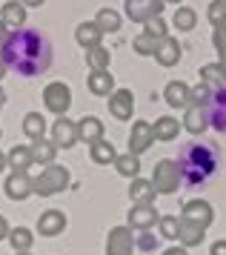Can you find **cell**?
Listing matches in <instances>:
<instances>
[{
    "label": "cell",
    "mask_w": 226,
    "mask_h": 255,
    "mask_svg": "<svg viewBox=\"0 0 226 255\" xmlns=\"http://www.w3.org/2000/svg\"><path fill=\"white\" fill-rule=\"evenodd\" d=\"M3 104H6V92L0 89V109H3Z\"/></svg>",
    "instance_id": "49"
},
{
    "label": "cell",
    "mask_w": 226,
    "mask_h": 255,
    "mask_svg": "<svg viewBox=\"0 0 226 255\" xmlns=\"http://www.w3.org/2000/svg\"><path fill=\"white\" fill-rule=\"evenodd\" d=\"M52 140H55L57 146H63V149H69V146H75L78 143V124H72L69 118H57L55 127H52Z\"/></svg>",
    "instance_id": "12"
},
{
    "label": "cell",
    "mask_w": 226,
    "mask_h": 255,
    "mask_svg": "<svg viewBox=\"0 0 226 255\" xmlns=\"http://www.w3.org/2000/svg\"><path fill=\"white\" fill-rule=\"evenodd\" d=\"M181 169H178V161H169L163 158L160 163H155V172H152V186L158 189L160 195H172L178 184H181Z\"/></svg>",
    "instance_id": "4"
},
{
    "label": "cell",
    "mask_w": 226,
    "mask_h": 255,
    "mask_svg": "<svg viewBox=\"0 0 226 255\" xmlns=\"http://www.w3.org/2000/svg\"><path fill=\"white\" fill-rule=\"evenodd\" d=\"M152 140H155L152 124H146V121H135L132 135H129V152H132V155H140V152H146L149 146H152Z\"/></svg>",
    "instance_id": "8"
},
{
    "label": "cell",
    "mask_w": 226,
    "mask_h": 255,
    "mask_svg": "<svg viewBox=\"0 0 226 255\" xmlns=\"http://www.w3.org/2000/svg\"><path fill=\"white\" fill-rule=\"evenodd\" d=\"M155 58H158L160 66H175V63L181 60V43H178L175 37H163Z\"/></svg>",
    "instance_id": "18"
},
{
    "label": "cell",
    "mask_w": 226,
    "mask_h": 255,
    "mask_svg": "<svg viewBox=\"0 0 226 255\" xmlns=\"http://www.w3.org/2000/svg\"><path fill=\"white\" fill-rule=\"evenodd\" d=\"M204 227L201 224H192V221H183L181 218V227H178V241L183 247H198V244L204 241Z\"/></svg>",
    "instance_id": "20"
},
{
    "label": "cell",
    "mask_w": 226,
    "mask_h": 255,
    "mask_svg": "<svg viewBox=\"0 0 226 255\" xmlns=\"http://www.w3.org/2000/svg\"><path fill=\"white\" fill-rule=\"evenodd\" d=\"M32 192H34V181L26 172H11L6 178V195L11 201H26Z\"/></svg>",
    "instance_id": "9"
},
{
    "label": "cell",
    "mask_w": 226,
    "mask_h": 255,
    "mask_svg": "<svg viewBox=\"0 0 226 255\" xmlns=\"http://www.w3.org/2000/svg\"><path fill=\"white\" fill-rule=\"evenodd\" d=\"M78 138L86 140V143H98V140H103V124L98 121V118L86 115L78 124Z\"/></svg>",
    "instance_id": "19"
},
{
    "label": "cell",
    "mask_w": 226,
    "mask_h": 255,
    "mask_svg": "<svg viewBox=\"0 0 226 255\" xmlns=\"http://www.w3.org/2000/svg\"><path fill=\"white\" fill-rule=\"evenodd\" d=\"M212 255H226V241H215V244H212Z\"/></svg>",
    "instance_id": "43"
},
{
    "label": "cell",
    "mask_w": 226,
    "mask_h": 255,
    "mask_svg": "<svg viewBox=\"0 0 226 255\" xmlns=\"http://www.w3.org/2000/svg\"><path fill=\"white\" fill-rule=\"evenodd\" d=\"M166 3H181V0H166Z\"/></svg>",
    "instance_id": "51"
},
{
    "label": "cell",
    "mask_w": 226,
    "mask_h": 255,
    "mask_svg": "<svg viewBox=\"0 0 226 255\" xmlns=\"http://www.w3.org/2000/svg\"><path fill=\"white\" fill-rule=\"evenodd\" d=\"M160 235L163 238H178V227H181V221L172 218V215H166V218H160Z\"/></svg>",
    "instance_id": "40"
},
{
    "label": "cell",
    "mask_w": 226,
    "mask_h": 255,
    "mask_svg": "<svg viewBox=\"0 0 226 255\" xmlns=\"http://www.w3.org/2000/svg\"><path fill=\"white\" fill-rule=\"evenodd\" d=\"M114 166H117V172L126 175V178H135V175L140 172V161H137V155H132V152H126V155H117Z\"/></svg>",
    "instance_id": "32"
},
{
    "label": "cell",
    "mask_w": 226,
    "mask_h": 255,
    "mask_svg": "<svg viewBox=\"0 0 226 255\" xmlns=\"http://www.w3.org/2000/svg\"><path fill=\"white\" fill-rule=\"evenodd\" d=\"M155 192H158V189L152 186V181H140V178H135L132 186H129V198H132L135 204H152Z\"/></svg>",
    "instance_id": "26"
},
{
    "label": "cell",
    "mask_w": 226,
    "mask_h": 255,
    "mask_svg": "<svg viewBox=\"0 0 226 255\" xmlns=\"http://www.w3.org/2000/svg\"><path fill=\"white\" fill-rule=\"evenodd\" d=\"M183 221H192V224H201V227H209L212 224V207L206 201H189L183 207Z\"/></svg>",
    "instance_id": "15"
},
{
    "label": "cell",
    "mask_w": 226,
    "mask_h": 255,
    "mask_svg": "<svg viewBox=\"0 0 226 255\" xmlns=\"http://www.w3.org/2000/svg\"><path fill=\"white\" fill-rule=\"evenodd\" d=\"M178 118H158L155 121V127H152V132H155V140H175L178 138Z\"/></svg>",
    "instance_id": "27"
},
{
    "label": "cell",
    "mask_w": 226,
    "mask_h": 255,
    "mask_svg": "<svg viewBox=\"0 0 226 255\" xmlns=\"http://www.w3.org/2000/svg\"><path fill=\"white\" fill-rule=\"evenodd\" d=\"M137 247H140V250H143V253H149V250H155V247H158V238H155V235H152V232H140V238H137Z\"/></svg>",
    "instance_id": "42"
},
{
    "label": "cell",
    "mask_w": 226,
    "mask_h": 255,
    "mask_svg": "<svg viewBox=\"0 0 226 255\" xmlns=\"http://www.w3.org/2000/svg\"><path fill=\"white\" fill-rule=\"evenodd\" d=\"M95 23L101 26V32H117L120 29V14L114 9H101L98 17H95Z\"/></svg>",
    "instance_id": "33"
},
{
    "label": "cell",
    "mask_w": 226,
    "mask_h": 255,
    "mask_svg": "<svg viewBox=\"0 0 226 255\" xmlns=\"http://www.w3.org/2000/svg\"><path fill=\"white\" fill-rule=\"evenodd\" d=\"M224 3H226V0H224Z\"/></svg>",
    "instance_id": "53"
},
{
    "label": "cell",
    "mask_w": 226,
    "mask_h": 255,
    "mask_svg": "<svg viewBox=\"0 0 226 255\" xmlns=\"http://www.w3.org/2000/svg\"><path fill=\"white\" fill-rule=\"evenodd\" d=\"M6 75V63H3V58H0V78Z\"/></svg>",
    "instance_id": "50"
},
{
    "label": "cell",
    "mask_w": 226,
    "mask_h": 255,
    "mask_svg": "<svg viewBox=\"0 0 226 255\" xmlns=\"http://www.w3.org/2000/svg\"><path fill=\"white\" fill-rule=\"evenodd\" d=\"M163 95H166V104H169V106H178V109L192 106V89H189L183 81H172Z\"/></svg>",
    "instance_id": "16"
},
{
    "label": "cell",
    "mask_w": 226,
    "mask_h": 255,
    "mask_svg": "<svg viewBox=\"0 0 226 255\" xmlns=\"http://www.w3.org/2000/svg\"><path fill=\"white\" fill-rule=\"evenodd\" d=\"M209 23L215 26V29L226 26V3H224V0H215V3H209Z\"/></svg>",
    "instance_id": "36"
},
{
    "label": "cell",
    "mask_w": 226,
    "mask_h": 255,
    "mask_svg": "<svg viewBox=\"0 0 226 255\" xmlns=\"http://www.w3.org/2000/svg\"><path fill=\"white\" fill-rule=\"evenodd\" d=\"M86 63L92 66V72H106L109 69V49L103 46L86 49Z\"/></svg>",
    "instance_id": "31"
},
{
    "label": "cell",
    "mask_w": 226,
    "mask_h": 255,
    "mask_svg": "<svg viewBox=\"0 0 226 255\" xmlns=\"http://www.w3.org/2000/svg\"><path fill=\"white\" fill-rule=\"evenodd\" d=\"M92 161L95 163H114L117 161V152L109 140H98V143H92Z\"/></svg>",
    "instance_id": "30"
},
{
    "label": "cell",
    "mask_w": 226,
    "mask_h": 255,
    "mask_svg": "<svg viewBox=\"0 0 226 255\" xmlns=\"http://www.w3.org/2000/svg\"><path fill=\"white\" fill-rule=\"evenodd\" d=\"M206 127H209V112H206V106H189V109H186V118H183V129L192 132V135H201Z\"/></svg>",
    "instance_id": "17"
},
{
    "label": "cell",
    "mask_w": 226,
    "mask_h": 255,
    "mask_svg": "<svg viewBox=\"0 0 226 255\" xmlns=\"http://www.w3.org/2000/svg\"><path fill=\"white\" fill-rule=\"evenodd\" d=\"M221 166V152L215 143H206V140H192L186 143L178 155V169L181 178L189 186H204Z\"/></svg>",
    "instance_id": "2"
},
{
    "label": "cell",
    "mask_w": 226,
    "mask_h": 255,
    "mask_svg": "<svg viewBox=\"0 0 226 255\" xmlns=\"http://www.w3.org/2000/svg\"><path fill=\"white\" fill-rule=\"evenodd\" d=\"M23 132H26V135H29L32 140L43 138V132H46V121L40 118V112H29V115L23 118Z\"/></svg>",
    "instance_id": "29"
},
{
    "label": "cell",
    "mask_w": 226,
    "mask_h": 255,
    "mask_svg": "<svg viewBox=\"0 0 226 255\" xmlns=\"http://www.w3.org/2000/svg\"><path fill=\"white\" fill-rule=\"evenodd\" d=\"M9 241H11V247H14V253H29V250H32L34 235H32V230H26V227H17V230H11V232H9Z\"/></svg>",
    "instance_id": "28"
},
{
    "label": "cell",
    "mask_w": 226,
    "mask_h": 255,
    "mask_svg": "<svg viewBox=\"0 0 226 255\" xmlns=\"http://www.w3.org/2000/svg\"><path fill=\"white\" fill-rule=\"evenodd\" d=\"M163 255H186V247H172V250H166Z\"/></svg>",
    "instance_id": "46"
},
{
    "label": "cell",
    "mask_w": 226,
    "mask_h": 255,
    "mask_svg": "<svg viewBox=\"0 0 226 255\" xmlns=\"http://www.w3.org/2000/svg\"><path fill=\"white\" fill-rule=\"evenodd\" d=\"M209 98H212V86H209V83H198L192 89V106L209 104Z\"/></svg>",
    "instance_id": "39"
},
{
    "label": "cell",
    "mask_w": 226,
    "mask_h": 255,
    "mask_svg": "<svg viewBox=\"0 0 226 255\" xmlns=\"http://www.w3.org/2000/svg\"><path fill=\"white\" fill-rule=\"evenodd\" d=\"M201 78H204V83H209V86L226 83V81H224V69H221V63H209V66H204V69H201Z\"/></svg>",
    "instance_id": "37"
},
{
    "label": "cell",
    "mask_w": 226,
    "mask_h": 255,
    "mask_svg": "<svg viewBox=\"0 0 226 255\" xmlns=\"http://www.w3.org/2000/svg\"><path fill=\"white\" fill-rule=\"evenodd\" d=\"M17 255H29V253H17Z\"/></svg>",
    "instance_id": "52"
},
{
    "label": "cell",
    "mask_w": 226,
    "mask_h": 255,
    "mask_svg": "<svg viewBox=\"0 0 226 255\" xmlns=\"http://www.w3.org/2000/svg\"><path fill=\"white\" fill-rule=\"evenodd\" d=\"M43 104L49 112H55V115H66L69 112V106H72V92H69V86L66 83H49L43 89Z\"/></svg>",
    "instance_id": "6"
},
{
    "label": "cell",
    "mask_w": 226,
    "mask_h": 255,
    "mask_svg": "<svg viewBox=\"0 0 226 255\" xmlns=\"http://www.w3.org/2000/svg\"><path fill=\"white\" fill-rule=\"evenodd\" d=\"M6 158H9V166L14 169V172H26V169H29V166L34 163L32 146H14V149H11Z\"/></svg>",
    "instance_id": "25"
},
{
    "label": "cell",
    "mask_w": 226,
    "mask_h": 255,
    "mask_svg": "<svg viewBox=\"0 0 226 255\" xmlns=\"http://www.w3.org/2000/svg\"><path fill=\"white\" fill-rule=\"evenodd\" d=\"M155 221H160V218H158V209L152 207V204H137V207L129 212V227H132V230L143 232V230H149Z\"/></svg>",
    "instance_id": "13"
},
{
    "label": "cell",
    "mask_w": 226,
    "mask_h": 255,
    "mask_svg": "<svg viewBox=\"0 0 226 255\" xmlns=\"http://www.w3.org/2000/svg\"><path fill=\"white\" fill-rule=\"evenodd\" d=\"M55 155H57V143L55 140H43V138H37L32 143V158L34 163H55Z\"/></svg>",
    "instance_id": "21"
},
{
    "label": "cell",
    "mask_w": 226,
    "mask_h": 255,
    "mask_svg": "<svg viewBox=\"0 0 226 255\" xmlns=\"http://www.w3.org/2000/svg\"><path fill=\"white\" fill-rule=\"evenodd\" d=\"M6 26H14V29H20L26 23V6L17 3V0H9V3H3V17H0Z\"/></svg>",
    "instance_id": "22"
},
{
    "label": "cell",
    "mask_w": 226,
    "mask_h": 255,
    "mask_svg": "<svg viewBox=\"0 0 226 255\" xmlns=\"http://www.w3.org/2000/svg\"><path fill=\"white\" fill-rule=\"evenodd\" d=\"M66 186H69V169L57 166V163H49L43 172L34 178V192L37 195H55V192H63Z\"/></svg>",
    "instance_id": "3"
},
{
    "label": "cell",
    "mask_w": 226,
    "mask_h": 255,
    "mask_svg": "<svg viewBox=\"0 0 226 255\" xmlns=\"http://www.w3.org/2000/svg\"><path fill=\"white\" fill-rule=\"evenodd\" d=\"M101 26L98 23H80L78 26V32H75V37H78V43L80 46H86V49H95V46H101Z\"/></svg>",
    "instance_id": "23"
},
{
    "label": "cell",
    "mask_w": 226,
    "mask_h": 255,
    "mask_svg": "<svg viewBox=\"0 0 226 255\" xmlns=\"http://www.w3.org/2000/svg\"><path fill=\"white\" fill-rule=\"evenodd\" d=\"M172 23L178 26V29H183V32H189V29H195V23H198V14H195V9L178 6V9H175V17H172Z\"/></svg>",
    "instance_id": "34"
},
{
    "label": "cell",
    "mask_w": 226,
    "mask_h": 255,
    "mask_svg": "<svg viewBox=\"0 0 226 255\" xmlns=\"http://www.w3.org/2000/svg\"><path fill=\"white\" fill-rule=\"evenodd\" d=\"M132 109H135V95L129 92V89H117V92L109 95V112L117 121H129Z\"/></svg>",
    "instance_id": "10"
},
{
    "label": "cell",
    "mask_w": 226,
    "mask_h": 255,
    "mask_svg": "<svg viewBox=\"0 0 226 255\" xmlns=\"http://www.w3.org/2000/svg\"><path fill=\"white\" fill-rule=\"evenodd\" d=\"M166 6V0H126V17L135 20V23H149L160 17Z\"/></svg>",
    "instance_id": "5"
},
{
    "label": "cell",
    "mask_w": 226,
    "mask_h": 255,
    "mask_svg": "<svg viewBox=\"0 0 226 255\" xmlns=\"http://www.w3.org/2000/svg\"><path fill=\"white\" fill-rule=\"evenodd\" d=\"M89 89H92V95L106 98V95L114 92V78L109 75V72H92L89 75Z\"/></svg>",
    "instance_id": "24"
},
{
    "label": "cell",
    "mask_w": 226,
    "mask_h": 255,
    "mask_svg": "<svg viewBox=\"0 0 226 255\" xmlns=\"http://www.w3.org/2000/svg\"><path fill=\"white\" fill-rule=\"evenodd\" d=\"M9 224H6V218H3V215H0V241H3V238H9Z\"/></svg>",
    "instance_id": "44"
},
{
    "label": "cell",
    "mask_w": 226,
    "mask_h": 255,
    "mask_svg": "<svg viewBox=\"0 0 226 255\" xmlns=\"http://www.w3.org/2000/svg\"><path fill=\"white\" fill-rule=\"evenodd\" d=\"M206 112H209V127L226 135V83L212 86V98H209Z\"/></svg>",
    "instance_id": "7"
},
{
    "label": "cell",
    "mask_w": 226,
    "mask_h": 255,
    "mask_svg": "<svg viewBox=\"0 0 226 255\" xmlns=\"http://www.w3.org/2000/svg\"><path fill=\"white\" fill-rule=\"evenodd\" d=\"M0 58L6 69L17 72L23 78H34L52 66V43L34 29H14L0 46Z\"/></svg>",
    "instance_id": "1"
},
{
    "label": "cell",
    "mask_w": 226,
    "mask_h": 255,
    "mask_svg": "<svg viewBox=\"0 0 226 255\" xmlns=\"http://www.w3.org/2000/svg\"><path fill=\"white\" fill-rule=\"evenodd\" d=\"M23 6H43L46 0H20Z\"/></svg>",
    "instance_id": "47"
},
{
    "label": "cell",
    "mask_w": 226,
    "mask_h": 255,
    "mask_svg": "<svg viewBox=\"0 0 226 255\" xmlns=\"http://www.w3.org/2000/svg\"><path fill=\"white\" fill-rule=\"evenodd\" d=\"M158 46H160V40H155L152 35H137L135 37V43H132V49H135L137 55H158Z\"/></svg>",
    "instance_id": "35"
},
{
    "label": "cell",
    "mask_w": 226,
    "mask_h": 255,
    "mask_svg": "<svg viewBox=\"0 0 226 255\" xmlns=\"http://www.w3.org/2000/svg\"><path fill=\"white\" fill-rule=\"evenodd\" d=\"M6 29H9V26L0 20V46H3V43H6V37H9V32H6Z\"/></svg>",
    "instance_id": "45"
},
{
    "label": "cell",
    "mask_w": 226,
    "mask_h": 255,
    "mask_svg": "<svg viewBox=\"0 0 226 255\" xmlns=\"http://www.w3.org/2000/svg\"><path fill=\"white\" fill-rule=\"evenodd\" d=\"M6 166H9V158H6V155H3V152H0V172H3V169H6Z\"/></svg>",
    "instance_id": "48"
},
{
    "label": "cell",
    "mask_w": 226,
    "mask_h": 255,
    "mask_svg": "<svg viewBox=\"0 0 226 255\" xmlns=\"http://www.w3.org/2000/svg\"><path fill=\"white\" fill-rule=\"evenodd\" d=\"M132 232L126 230V227H114L109 232V241H106V255H132Z\"/></svg>",
    "instance_id": "11"
},
{
    "label": "cell",
    "mask_w": 226,
    "mask_h": 255,
    "mask_svg": "<svg viewBox=\"0 0 226 255\" xmlns=\"http://www.w3.org/2000/svg\"><path fill=\"white\" fill-rule=\"evenodd\" d=\"M215 46H218V55H221V69H224V81H226V26L215 29Z\"/></svg>",
    "instance_id": "38"
},
{
    "label": "cell",
    "mask_w": 226,
    "mask_h": 255,
    "mask_svg": "<svg viewBox=\"0 0 226 255\" xmlns=\"http://www.w3.org/2000/svg\"><path fill=\"white\" fill-rule=\"evenodd\" d=\"M63 227H66V215L60 209H46L37 218V232L40 235H57V232H63Z\"/></svg>",
    "instance_id": "14"
},
{
    "label": "cell",
    "mask_w": 226,
    "mask_h": 255,
    "mask_svg": "<svg viewBox=\"0 0 226 255\" xmlns=\"http://www.w3.org/2000/svg\"><path fill=\"white\" fill-rule=\"evenodd\" d=\"M146 35H152L155 40H163V37H169V35H166V23H163L160 17H155V20H149V23H146Z\"/></svg>",
    "instance_id": "41"
}]
</instances>
